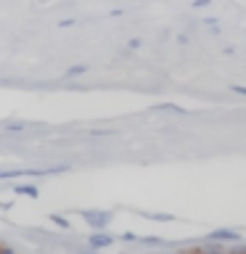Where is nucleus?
Wrapping results in <instances>:
<instances>
[{
	"mask_svg": "<svg viewBox=\"0 0 246 254\" xmlns=\"http://www.w3.org/2000/svg\"><path fill=\"white\" fill-rule=\"evenodd\" d=\"M82 217H85V222H90L93 228H106L109 220H111V214H106V212H101V214H95V212H82Z\"/></svg>",
	"mask_w": 246,
	"mask_h": 254,
	"instance_id": "obj_1",
	"label": "nucleus"
},
{
	"mask_svg": "<svg viewBox=\"0 0 246 254\" xmlns=\"http://www.w3.org/2000/svg\"><path fill=\"white\" fill-rule=\"evenodd\" d=\"M209 241H241V236L233 230H214V233H209Z\"/></svg>",
	"mask_w": 246,
	"mask_h": 254,
	"instance_id": "obj_2",
	"label": "nucleus"
},
{
	"mask_svg": "<svg viewBox=\"0 0 246 254\" xmlns=\"http://www.w3.org/2000/svg\"><path fill=\"white\" fill-rule=\"evenodd\" d=\"M111 241H114V238L106 236V233H93L90 236V246H95V249H98V246H109Z\"/></svg>",
	"mask_w": 246,
	"mask_h": 254,
	"instance_id": "obj_3",
	"label": "nucleus"
},
{
	"mask_svg": "<svg viewBox=\"0 0 246 254\" xmlns=\"http://www.w3.org/2000/svg\"><path fill=\"white\" fill-rule=\"evenodd\" d=\"M13 190H16L19 196H29V198H37V196H40V190H37L35 186H16Z\"/></svg>",
	"mask_w": 246,
	"mask_h": 254,
	"instance_id": "obj_4",
	"label": "nucleus"
},
{
	"mask_svg": "<svg viewBox=\"0 0 246 254\" xmlns=\"http://www.w3.org/2000/svg\"><path fill=\"white\" fill-rule=\"evenodd\" d=\"M51 220L56 222V225H61V228H69V220H66V217H59V214H51Z\"/></svg>",
	"mask_w": 246,
	"mask_h": 254,
	"instance_id": "obj_5",
	"label": "nucleus"
},
{
	"mask_svg": "<svg viewBox=\"0 0 246 254\" xmlns=\"http://www.w3.org/2000/svg\"><path fill=\"white\" fill-rule=\"evenodd\" d=\"M82 71H87V66H71L66 74H69V77H74V74H82Z\"/></svg>",
	"mask_w": 246,
	"mask_h": 254,
	"instance_id": "obj_6",
	"label": "nucleus"
},
{
	"mask_svg": "<svg viewBox=\"0 0 246 254\" xmlns=\"http://www.w3.org/2000/svg\"><path fill=\"white\" fill-rule=\"evenodd\" d=\"M0 254H16V252L11 249V246H0Z\"/></svg>",
	"mask_w": 246,
	"mask_h": 254,
	"instance_id": "obj_7",
	"label": "nucleus"
}]
</instances>
